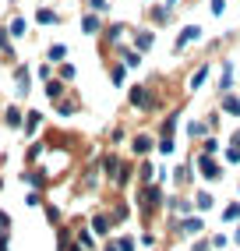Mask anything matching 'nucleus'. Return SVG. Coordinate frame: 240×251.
Segmentation results:
<instances>
[{
	"instance_id": "f257e3e1",
	"label": "nucleus",
	"mask_w": 240,
	"mask_h": 251,
	"mask_svg": "<svg viewBox=\"0 0 240 251\" xmlns=\"http://www.w3.org/2000/svg\"><path fill=\"white\" fill-rule=\"evenodd\" d=\"M127 103L138 113H159L166 106V99H163L159 89H152V85H127Z\"/></svg>"
},
{
	"instance_id": "f03ea898",
	"label": "nucleus",
	"mask_w": 240,
	"mask_h": 251,
	"mask_svg": "<svg viewBox=\"0 0 240 251\" xmlns=\"http://www.w3.org/2000/svg\"><path fill=\"white\" fill-rule=\"evenodd\" d=\"M127 36H131V25H124V22H106V28H102V36H99L102 53L113 57V53H117V46L124 43Z\"/></svg>"
},
{
	"instance_id": "7ed1b4c3",
	"label": "nucleus",
	"mask_w": 240,
	"mask_h": 251,
	"mask_svg": "<svg viewBox=\"0 0 240 251\" xmlns=\"http://www.w3.org/2000/svg\"><path fill=\"white\" fill-rule=\"evenodd\" d=\"M138 205L145 216H156L163 209V188L159 184H142V191H138Z\"/></svg>"
},
{
	"instance_id": "20e7f679",
	"label": "nucleus",
	"mask_w": 240,
	"mask_h": 251,
	"mask_svg": "<svg viewBox=\"0 0 240 251\" xmlns=\"http://www.w3.org/2000/svg\"><path fill=\"white\" fill-rule=\"evenodd\" d=\"M32 75H36V71H32V64H25V60H18L11 68V81H14V96H18V99H25L32 92Z\"/></svg>"
},
{
	"instance_id": "39448f33",
	"label": "nucleus",
	"mask_w": 240,
	"mask_h": 251,
	"mask_svg": "<svg viewBox=\"0 0 240 251\" xmlns=\"http://www.w3.org/2000/svg\"><path fill=\"white\" fill-rule=\"evenodd\" d=\"M205 39V28L198 25V22H191V25H184L180 32H177V39H173V53L180 57L187 46H194V43H201Z\"/></svg>"
},
{
	"instance_id": "423d86ee",
	"label": "nucleus",
	"mask_w": 240,
	"mask_h": 251,
	"mask_svg": "<svg viewBox=\"0 0 240 251\" xmlns=\"http://www.w3.org/2000/svg\"><path fill=\"white\" fill-rule=\"evenodd\" d=\"M194 170H198V177H205L209 184L222 180V166H219V159L209 156V152H198V156H194Z\"/></svg>"
},
{
	"instance_id": "0eeeda50",
	"label": "nucleus",
	"mask_w": 240,
	"mask_h": 251,
	"mask_svg": "<svg viewBox=\"0 0 240 251\" xmlns=\"http://www.w3.org/2000/svg\"><path fill=\"white\" fill-rule=\"evenodd\" d=\"M173 11L177 7H169L166 0H159V4H148L145 7V18H148L152 28H166V25H173Z\"/></svg>"
},
{
	"instance_id": "6e6552de",
	"label": "nucleus",
	"mask_w": 240,
	"mask_h": 251,
	"mask_svg": "<svg viewBox=\"0 0 240 251\" xmlns=\"http://www.w3.org/2000/svg\"><path fill=\"white\" fill-rule=\"evenodd\" d=\"M127 39H131V46L138 50V53H148V50L156 46V28H152V25H138V28H131Z\"/></svg>"
},
{
	"instance_id": "1a4fd4ad",
	"label": "nucleus",
	"mask_w": 240,
	"mask_h": 251,
	"mask_svg": "<svg viewBox=\"0 0 240 251\" xmlns=\"http://www.w3.org/2000/svg\"><path fill=\"white\" fill-rule=\"evenodd\" d=\"M81 36H89V39H99L102 36V28H106V18L102 14H96V11H81Z\"/></svg>"
},
{
	"instance_id": "9d476101",
	"label": "nucleus",
	"mask_w": 240,
	"mask_h": 251,
	"mask_svg": "<svg viewBox=\"0 0 240 251\" xmlns=\"http://www.w3.org/2000/svg\"><path fill=\"white\" fill-rule=\"evenodd\" d=\"M233 71H237V64H233L230 57H222V60H219V81H216V92H219V96L233 92Z\"/></svg>"
},
{
	"instance_id": "9b49d317",
	"label": "nucleus",
	"mask_w": 240,
	"mask_h": 251,
	"mask_svg": "<svg viewBox=\"0 0 240 251\" xmlns=\"http://www.w3.org/2000/svg\"><path fill=\"white\" fill-rule=\"evenodd\" d=\"M209 78H212V60H201L198 68L191 71V78H187V92H198Z\"/></svg>"
},
{
	"instance_id": "f8f14e48",
	"label": "nucleus",
	"mask_w": 240,
	"mask_h": 251,
	"mask_svg": "<svg viewBox=\"0 0 240 251\" xmlns=\"http://www.w3.org/2000/svg\"><path fill=\"white\" fill-rule=\"evenodd\" d=\"M156 142H159V138H152L148 131H138V135L131 138V152L138 156V159H145V156L152 152V149H156Z\"/></svg>"
},
{
	"instance_id": "ddd939ff",
	"label": "nucleus",
	"mask_w": 240,
	"mask_h": 251,
	"mask_svg": "<svg viewBox=\"0 0 240 251\" xmlns=\"http://www.w3.org/2000/svg\"><path fill=\"white\" fill-rule=\"evenodd\" d=\"M0 121H4V127H11V131H22V127H25V110H22L18 103H11V106H4Z\"/></svg>"
},
{
	"instance_id": "4468645a",
	"label": "nucleus",
	"mask_w": 240,
	"mask_h": 251,
	"mask_svg": "<svg viewBox=\"0 0 240 251\" xmlns=\"http://www.w3.org/2000/svg\"><path fill=\"white\" fill-rule=\"evenodd\" d=\"M0 57L7 64H18V50H14V36H11L7 25H0Z\"/></svg>"
},
{
	"instance_id": "2eb2a0df",
	"label": "nucleus",
	"mask_w": 240,
	"mask_h": 251,
	"mask_svg": "<svg viewBox=\"0 0 240 251\" xmlns=\"http://www.w3.org/2000/svg\"><path fill=\"white\" fill-rule=\"evenodd\" d=\"M60 22H64V14H60L57 7H49V4H39V7H36V25L53 28V25H60Z\"/></svg>"
},
{
	"instance_id": "dca6fc26",
	"label": "nucleus",
	"mask_w": 240,
	"mask_h": 251,
	"mask_svg": "<svg viewBox=\"0 0 240 251\" xmlns=\"http://www.w3.org/2000/svg\"><path fill=\"white\" fill-rule=\"evenodd\" d=\"M4 25L11 28V36H14V39H25V36H28V18H25V14H18V11H11Z\"/></svg>"
},
{
	"instance_id": "f3484780",
	"label": "nucleus",
	"mask_w": 240,
	"mask_h": 251,
	"mask_svg": "<svg viewBox=\"0 0 240 251\" xmlns=\"http://www.w3.org/2000/svg\"><path fill=\"white\" fill-rule=\"evenodd\" d=\"M127 71H131V68H127L124 60H110V85H113V89H124V85H127Z\"/></svg>"
},
{
	"instance_id": "a211bd4d",
	"label": "nucleus",
	"mask_w": 240,
	"mask_h": 251,
	"mask_svg": "<svg viewBox=\"0 0 240 251\" xmlns=\"http://www.w3.org/2000/svg\"><path fill=\"white\" fill-rule=\"evenodd\" d=\"M177 124H180V110H173V113H166V117H163L156 135H159V138H173V135H177Z\"/></svg>"
},
{
	"instance_id": "6ab92c4d",
	"label": "nucleus",
	"mask_w": 240,
	"mask_h": 251,
	"mask_svg": "<svg viewBox=\"0 0 240 251\" xmlns=\"http://www.w3.org/2000/svg\"><path fill=\"white\" fill-rule=\"evenodd\" d=\"M39 127H43V113H39V110H25V127H22V135L32 142Z\"/></svg>"
},
{
	"instance_id": "aec40b11",
	"label": "nucleus",
	"mask_w": 240,
	"mask_h": 251,
	"mask_svg": "<svg viewBox=\"0 0 240 251\" xmlns=\"http://www.w3.org/2000/svg\"><path fill=\"white\" fill-rule=\"evenodd\" d=\"M209 135H212V131H209V124H205V117H194V121L187 124V138H191V142H205Z\"/></svg>"
},
{
	"instance_id": "412c9836",
	"label": "nucleus",
	"mask_w": 240,
	"mask_h": 251,
	"mask_svg": "<svg viewBox=\"0 0 240 251\" xmlns=\"http://www.w3.org/2000/svg\"><path fill=\"white\" fill-rule=\"evenodd\" d=\"M67 57H71V46H67V43H49L46 46V60L49 64H64Z\"/></svg>"
},
{
	"instance_id": "4be33fe9",
	"label": "nucleus",
	"mask_w": 240,
	"mask_h": 251,
	"mask_svg": "<svg viewBox=\"0 0 240 251\" xmlns=\"http://www.w3.org/2000/svg\"><path fill=\"white\" fill-rule=\"evenodd\" d=\"M194 174H198V170H194V163H180L177 170H173V184H177V188H187V184L194 180Z\"/></svg>"
},
{
	"instance_id": "5701e85b",
	"label": "nucleus",
	"mask_w": 240,
	"mask_h": 251,
	"mask_svg": "<svg viewBox=\"0 0 240 251\" xmlns=\"http://www.w3.org/2000/svg\"><path fill=\"white\" fill-rule=\"evenodd\" d=\"M219 110L226 113V117H240V96H237V92L219 96Z\"/></svg>"
},
{
	"instance_id": "b1692460",
	"label": "nucleus",
	"mask_w": 240,
	"mask_h": 251,
	"mask_svg": "<svg viewBox=\"0 0 240 251\" xmlns=\"http://www.w3.org/2000/svg\"><path fill=\"white\" fill-rule=\"evenodd\" d=\"M53 106H57V113H60V117H74V113L81 110V103H78L74 96H64V99H57Z\"/></svg>"
},
{
	"instance_id": "393cba45",
	"label": "nucleus",
	"mask_w": 240,
	"mask_h": 251,
	"mask_svg": "<svg viewBox=\"0 0 240 251\" xmlns=\"http://www.w3.org/2000/svg\"><path fill=\"white\" fill-rule=\"evenodd\" d=\"M64 96H67V81H60V78L46 81V99L49 103H57V99H64Z\"/></svg>"
},
{
	"instance_id": "a878e982",
	"label": "nucleus",
	"mask_w": 240,
	"mask_h": 251,
	"mask_svg": "<svg viewBox=\"0 0 240 251\" xmlns=\"http://www.w3.org/2000/svg\"><path fill=\"white\" fill-rule=\"evenodd\" d=\"M43 156H46V145L32 138V142H28V149H25V163H28V166H36V163H39Z\"/></svg>"
},
{
	"instance_id": "bb28decb",
	"label": "nucleus",
	"mask_w": 240,
	"mask_h": 251,
	"mask_svg": "<svg viewBox=\"0 0 240 251\" xmlns=\"http://www.w3.org/2000/svg\"><path fill=\"white\" fill-rule=\"evenodd\" d=\"M156 177H159V170H156V166H152L148 159L138 163V180H142V184H156Z\"/></svg>"
},
{
	"instance_id": "cd10ccee",
	"label": "nucleus",
	"mask_w": 240,
	"mask_h": 251,
	"mask_svg": "<svg viewBox=\"0 0 240 251\" xmlns=\"http://www.w3.org/2000/svg\"><path fill=\"white\" fill-rule=\"evenodd\" d=\"M57 78H60V81H67V85H71V81L78 78V68H74L71 60H64V64H57Z\"/></svg>"
},
{
	"instance_id": "c85d7f7f",
	"label": "nucleus",
	"mask_w": 240,
	"mask_h": 251,
	"mask_svg": "<svg viewBox=\"0 0 240 251\" xmlns=\"http://www.w3.org/2000/svg\"><path fill=\"white\" fill-rule=\"evenodd\" d=\"M36 78L43 81V85H46V81H53V78H57V64H49V60H43L39 68H36Z\"/></svg>"
},
{
	"instance_id": "c756f323",
	"label": "nucleus",
	"mask_w": 240,
	"mask_h": 251,
	"mask_svg": "<svg viewBox=\"0 0 240 251\" xmlns=\"http://www.w3.org/2000/svg\"><path fill=\"white\" fill-rule=\"evenodd\" d=\"M110 226H113V216H106V212L92 216V230H96V233H110Z\"/></svg>"
},
{
	"instance_id": "7c9ffc66",
	"label": "nucleus",
	"mask_w": 240,
	"mask_h": 251,
	"mask_svg": "<svg viewBox=\"0 0 240 251\" xmlns=\"http://www.w3.org/2000/svg\"><path fill=\"white\" fill-rule=\"evenodd\" d=\"M156 149H159V156H173L177 152V138H159Z\"/></svg>"
},
{
	"instance_id": "2f4dec72",
	"label": "nucleus",
	"mask_w": 240,
	"mask_h": 251,
	"mask_svg": "<svg viewBox=\"0 0 240 251\" xmlns=\"http://www.w3.org/2000/svg\"><path fill=\"white\" fill-rule=\"evenodd\" d=\"M85 11H96V14H106L110 11V0H81Z\"/></svg>"
},
{
	"instance_id": "473e14b6",
	"label": "nucleus",
	"mask_w": 240,
	"mask_h": 251,
	"mask_svg": "<svg viewBox=\"0 0 240 251\" xmlns=\"http://www.w3.org/2000/svg\"><path fill=\"white\" fill-rule=\"evenodd\" d=\"M219 149H222V142H219L216 135H209V138H205V142H201V152H209V156H216V152H219Z\"/></svg>"
},
{
	"instance_id": "72a5a7b5",
	"label": "nucleus",
	"mask_w": 240,
	"mask_h": 251,
	"mask_svg": "<svg viewBox=\"0 0 240 251\" xmlns=\"http://www.w3.org/2000/svg\"><path fill=\"white\" fill-rule=\"evenodd\" d=\"M222 220H226V223H237V220H240V202H230L226 209H222Z\"/></svg>"
},
{
	"instance_id": "f704fd0d",
	"label": "nucleus",
	"mask_w": 240,
	"mask_h": 251,
	"mask_svg": "<svg viewBox=\"0 0 240 251\" xmlns=\"http://www.w3.org/2000/svg\"><path fill=\"white\" fill-rule=\"evenodd\" d=\"M194 205H198V209H212V205H216V198H212L209 191H198V195H194Z\"/></svg>"
},
{
	"instance_id": "c9c22d12",
	"label": "nucleus",
	"mask_w": 240,
	"mask_h": 251,
	"mask_svg": "<svg viewBox=\"0 0 240 251\" xmlns=\"http://www.w3.org/2000/svg\"><path fill=\"white\" fill-rule=\"evenodd\" d=\"M209 14L212 18H222L226 14V0H209Z\"/></svg>"
},
{
	"instance_id": "e433bc0d",
	"label": "nucleus",
	"mask_w": 240,
	"mask_h": 251,
	"mask_svg": "<svg viewBox=\"0 0 240 251\" xmlns=\"http://www.w3.org/2000/svg\"><path fill=\"white\" fill-rule=\"evenodd\" d=\"M127 216H131V209H127L124 202H117V205H113V223H124Z\"/></svg>"
},
{
	"instance_id": "4c0bfd02",
	"label": "nucleus",
	"mask_w": 240,
	"mask_h": 251,
	"mask_svg": "<svg viewBox=\"0 0 240 251\" xmlns=\"http://www.w3.org/2000/svg\"><path fill=\"white\" fill-rule=\"evenodd\" d=\"M226 163L240 166V145H237V142H230V149H226Z\"/></svg>"
},
{
	"instance_id": "58836bf2",
	"label": "nucleus",
	"mask_w": 240,
	"mask_h": 251,
	"mask_svg": "<svg viewBox=\"0 0 240 251\" xmlns=\"http://www.w3.org/2000/svg\"><path fill=\"white\" fill-rule=\"evenodd\" d=\"M39 202H43V195H39V191H28V195H25V205H32V209H36Z\"/></svg>"
},
{
	"instance_id": "ea45409f",
	"label": "nucleus",
	"mask_w": 240,
	"mask_h": 251,
	"mask_svg": "<svg viewBox=\"0 0 240 251\" xmlns=\"http://www.w3.org/2000/svg\"><path fill=\"white\" fill-rule=\"evenodd\" d=\"M110 142H113V145H120V142H124V127H120V124L110 131Z\"/></svg>"
},
{
	"instance_id": "a19ab883",
	"label": "nucleus",
	"mask_w": 240,
	"mask_h": 251,
	"mask_svg": "<svg viewBox=\"0 0 240 251\" xmlns=\"http://www.w3.org/2000/svg\"><path fill=\"white\" fill-rule=\"evenodd\" d=\"M46 216H49V223H53V226L60 223V209L57 205H46Z\"/></svg>"
},
{
	"instance_id": "79ce46f5",
	"label": "nucleus",
	"mask_w": 240,
	"mask_h": 251,
	"mask_svg": "<svg viewBox=\"0 0 240 251\" xmlns=\"http://www.w3.org/2000/svg\"><path fill=\"white\" fill-rule=\"evenodd\" d=\"M117 248H120V251H134V241H131V237H124V241H117Z\"/></svg>"
},
{
	"instance_id": "37998d69",
	"label": "nucleus",
	"mask_w": 240,
	"mask_h": 251,
	"mask_svg": "<svg viewBox=\"0 0 240 251\" xmlns=\"http://www.w3.org/2000/svg\"><path fill=\"white\" fill-rule=\"evenodd\" d=\"M7 226H11V216H7V212H0V230H7Z\"/></svg>"
},
{
	"instance_id": "c03bdc74",
	"label": "nucleus",
	"mask_w": 240,
	"mask_h": 251,
	"mask_svg": "<svg viewBox=\"0 0 240 251\" xmlns=\"http://www.w3.org/2000/svg\"><path fill=\"white\" fill-rule=\"evenodd\" d=\"M230 142H237V145H240V127H237V131H233V138H230Z\"/></svg>"
},
{
	"instance_id": "a18cd8bd",
	"label": "nucleus",
	"mask_w": 240,
	"mask_h": 251,
	"mask_svg": "<svg viewBox=\"0 0 240 251\" xmlns=\"http://www.w3.org/2000/svg\"><path fill=\"white\" fill-rule=\"evenodd\" d=\"M166 4H169V7H180V0H166Z\"/></svg>"
},
{
	"instance_id": "49530a36",
	"label": "nucleus",
	"mask_w": 240,
	"mask_h": 251,
	"mask_svg": "<svg viewBox=\"0 0 240 251\" xmlns=\"http://www.w3.org/2000/svg\"><path fill=\"white\" fill-rule=\"evenodd\" d=\"M0 191H4V180H0Z\"/></svg>"
},
{
	"instance_id": "de8ad7c7",
	"label": "nucleus",
	"mask_w": 240,
	"mask_h": 251,
	"mask_svg": "<svg viewBox=\"0 0 240 251\" xmlns=\"http://www.w3.org/2000/svg\"><path fill=\"white\" fill-rule=\"evenodd\" d=\"M237 241H240V230H237Z\"/></svg>"
},
{
	"instance_id": "09e8293b",
	"label": "nucleus",
	"mask_w": 240,
	"mask_h": 251,
	"mask_svg": "<svg viewBox=\"0 0 240 251\" xmlns=\"http://www.w3.org/2000/svg\"><path fill=\"white\" fill-rule=\"evenodd\" d=\"M0 163H4V156H0Z\"/></svg>"
}]
</instances>
